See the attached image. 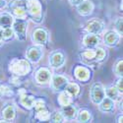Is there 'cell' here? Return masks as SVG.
<instances>
[{
    "label": "cell",
    "instance_id": "cell-1",
    "mask_svg": "<svg viewBox=\"0 0 123 123\" xmlns=\"http://www.w3.org/2000/svg\"><path fill=\"white\" fill-rule=\"evenodd\" d=\"M8 69L10 71V73L19 76V77H23L27 76L32 72V63L26 58H13L11 61L9 62Z\"/></svg>",
    "mask_w": 123,
    "mask_h": 123
},
{
    "label": "cell",
    "instance_id": "cell-2",
    "mask_svg": "<svg viewBox=\"0 0 123 123\" xmlns=\"http://www.w3.org/2000/svg\"><path fill=\"white\" fill-rule=\"evenodd\" d=\"M26 9L28 18H30L36 24L43 23V12L40 0H26Z\"/></svg>",
    "mask_w": 123,
    "mask_h": 123
},
{
    "label": "cell",
    "instance_id": "cell-3",
    "mask_svg": "<svg viewBox=\"0 0 123 123\" xmlns=\"http://www.w3.org/2000/svg\"><path fill=\"white\" fill-rule=\"evenodd\" d=\"M10 13L16 19L27 20L28 14L26 9V0H10L7 6Z\"/></svg>",
    "mask_w": 123,
    "mask_h": 123
},
{
    "label": "cell",
    "instance_id": "cell-4",
    "mask_svg": "<svg viewBox=\"0 0 123 123\" xmlns=\"http://www.w3.org/2000/svg\"><path fill=\"white\" fill-rule=\"evenodd\" d=\"M12 29L15 33V37L24 43L27 39V32H28V22L27 20L22 19H14V22L12 24Z\"/></svg>",
    "mask_w": 123,
    "mask_h": 123
},
{
    "label": "cell",
    "instance_id": "cell-5",
    "mask_svg": "<svg viewBox=\"0 0 123 123\" xmlns=\"http://www.w3.org/2000/svg\"><path fill=\"white\" fill-rule=\"evenodd\" d=\"M90 99L93 102L94 105H98L99 102L102 100L105 97V87L101 83H98V82H96L93 85L91 86L90 89Z\"/></svg>",
    "mask_w": 123,
    "mask_h": 123
},
{
    "label": "cell",
    "instance_id": "cell-6",
    "mask_svg": "<svg viewBox=\"0 0 123 123\" xmlns=\"http://www.w3.org/2000/svg\"><path fill=\"white\" fill-rule=\"evenodd\" d=\"M17 94L19 96V104L22 107H24L27 110H32L35 105L36 101V97L33 95H30L27 93V91L25 89H19Z\"/></svg>",
    "mask_w": 123,
    "mask_h": 123
},
{
    "label": "cell",
    "instance_id": "cell-7",
    "mask_svg": "<svg viewBox=\"0 0 123 123\" xmlns=\"http://www.w3.org/2000/svg\"><path fill=\"white\" fill-rule=\"evenodd\" d=\"M68 83L69 79L61 74H52V77L49 82L50 88L54 93H59L61 91H64Z\"/></svg>",
    "mask_w": 123,
    "mask_h": 123
},
{
    "label": "cell",
    "instance_id": "cell-8",
    "mask_svg": "<svg viewBox=\"0 0 123 123\" xmlns=\"http://www.w3.org/2000/svg\"><path fill=\"white\" fill-rule=\"evenodd\" d=\"M32 40L37 45L45 46L49 40V34L44 28H37L32 34Z\"/></svg>",
    "mask_w": 123,
    "mask_h": 123
},
{
    "label": "cell",
    "instance_id": "cell-9",
    "mask_svg": "<svg viewBox=\"0 0 123 123\" xmlns=\"http://www.w3.org/2000/svg\"><path fill=\"white\" fill-rule=\"evenodd\" d=\"M26 57L32 64H37L43 57V47L40 45L30 46L26 51Z\"/></svg>",
    "mask_w": 123,
    "mask_h": 123
},
{
    "label": "cell",
    "instance_id": "cell-10",
    "mask_svg": "<svg viewBox=\"0 0 123 123\" xmlns=\"http://www.w3.org/2000/svg\"><path fill=\"white\" fill-rule=\"evenodd\" d=\"M66 57L63 51L61 50H55L49 55L48 58V64L50 68L52 69H60L65 65Z\"/></svg>",
    "mask_w": 123,
    "mask_h": 123
},
{
    "label": "cell",
    "instance_id": "cell-11",
    "mask_svg": "<svg viewBox=\"0 0 123 123\" xmlns=\"http://www.w3.org/2000/svg\"><path fill=\"white\" fill-rule=\"evenodd\" d=\"M52 72L49 68L46 67H40L35 72V81L37 85L45 86L49 84V82L52 77Z\"/></svg>",
    "mask_w": 123,
    "mask_h": 123
},
{
    "label": "cell",
    "instance_id": "cell-12",
    "mask_svg": "<svg viewBox=\"0 0 123 123\" xmlns=\"http://www.w3.org/2000/svg\"><path fill=\"white\" fill-rule=\"evenodd\" d=\"M105 28V25L102 20L94 18L90 20L89 22H87L85 26V31H86V33L94 34V35H100L104 32Z\"/></svg>",
    "mask_w": 123,
    "mask_h": 123
},
{
    "label": "cell",
    "instance_id": "cell-13",
    "mask_svg": "<svg viewBox=\"0 0 123 123\" xmlns=\"http://www.w3.org/2000/svg\"><path fill=\"white\" fill-rule=\"evenodd\" d=\"M74 77L77 81L87 83L92 78V71L89 67L83 65H77L74 68Z\"/></svg>",
    "mask_w": 123,
    "mask_h": 123
},
{
    "label": "cell",
    "instance_id": "cell-14",
    "mask_svg": "<svg viewBox=\"0 0 123 123\" xmlns=\"http://www.w3.org/2000/svg\"><path fill=\"white\" fill-rule=\"evenodd\" d=\"M80 60L86 65H93L97 63L96 60V47L95 48H86L79 53Z\"/></svg>",
    "mask_w": 123,
    "mask_h": 123
},
{
    "label": "cell",
    "instance_id": "cell-15",
    "mask_svg": "<svg viewBox=\"0 0 123 123\" xmlns=\"http://www.w3.org/2000/svg\"><path fill=\"white\" fill-rule=\"evenodd\" d=\"M122 37L115 31H108L104 36V43L108 47H115L119 44Z\"/></svg>",
    "mask_w": 123,
    "mask_h": 123
},
{
    "label": "cell",
    "instance_id": "cell-16",
    "mask_svg": "<svg viewBox=\"0 0 123 123\" xmlns=\"http://www.w3.org/2000/svg\"><path fill=\"white\" fill-rule=\"evenodd\" d=\"M77 12L80 16L83 17H87L93 14L94 10H95V5L93 3V1L91 0H84L82 3H80L79 5L76 6Z\"/></svg>",
    "mask_w": 123,
    "mask_h": 123
},
{
    "label": "cell",
    "instance_id": "cell-17",
    "mask_svg": "<svg viewBox=\"0 0 123 123\" xmlns=\"http://www.w3.org/2000/svg\"><path fill=\"white\" fill-rule=\"evenodd\" d=\"M98 105V110L101 113L108 114V113H113L115 110V101L110 99L107 97H105L102 100Z\"/></svg>",
    "mask_w": 123,
    "mask_h": 123
},
{
    "label": "cell",
    "instance_id": "cell-18",
    "mask_svg": "<svg viewBox=\"0 0 123 123\" xmlns=\"http://www.w3.org/2000/svg\"><path fill=\"white\" fill-rule=\"evenodd\" d=\"M82 43H83V46L85 48H95L99 44L100 37H98V35L86 33L82 39Z\"/></svg>",
    "mask_w": 123,
    "mask_h": 123
},
{
    "label": "cell",
    "instance_id": "cell-19",
    "mask_svg": "<svg viewBox=\"0 0 123 123\" xmlns=\"http://www.w3.org/2000/svg\"><path fill=\"white\" fill-rule=\"evenodd\" d=\"M16 114H17L16 107L12 104L6 105L2 108V110H1V117L6 122H12V121H14L15 118H16Z\"/></svg>",
    "mask_w": 123,
    "mask_h": 123
},
{
    "label": "cell",
    "instance_id": "cell-20",
    "mask_svg": "<svg viewBox=\"0 0 123 123\" xmlns=\"http://www.w3.org/2000/svg\"><path fill=\"white\" fill-rule=\"evenodd\" d=\"M61 113H62L63 117L65 120H75L77 113H78V108L73 105V104H70L68 105L65 106H61Z\"/></svg>",
    "mask_w": 123,
    "mask_h": 123
},
{
    "label": "cell",
    "instance_id": "cell-21",
    "mask_svg": "<svg viewBox=\"0 0 123 123\" xmlns=\"http://www.w3.org/2000/svg\"><path fill=\"white\" fill-rule=\"evenodd\" d=\"M105 97L109 98L110 99L116 101H120L122 99V94L117 90V88L113 85L108 86L106 89H105Z\"/></svg>",
    "mask_w": 123,
    "mask_h": 123
},
{
    "label": "cell",
    "instance_id": "cell-22",
    "mask_svg": "<svg viewBox=\"0 0 123 123\" xmlns=\"http://www.w3.org/2000/svg\"><path fill=\"white\" fill-rule=\"evenodd\" d=\"M14 17L11 13L9 12H2L0 13V28L5 29L12 27V24L14 22Z\"/></svg>",
    "mask_w": 123,
    "mask_h": 123
},
{
    "label": "cell",
    "instance_id": "cell-23",
    "mask_svg": "<svg viewBox=\"0 0 123 123\" xmlns=\"http://www.w3.org/2000/svg\"><path fill=\"white\" fill-rule=\"evenodd\" d=\"M76 119L78 120V122H81V123L91 122L92 120H93V114H92V111L87 109V108H82V109L78 110Z\"/></svg>",
    "mask_w": 123,
    "mask_h": 123
},
{
    "label": "cell",
    "instance_id": "cell-24",
    "mask_svg": "<svg viewBox=\"0 0 123 123\" xmlns=\"http://www.w3.org/2000/svg\"><path fill=\"white\" fill-rule=\"evenodd\" d=\"M57 94H58L57 101H58L60 106H65V105H68L70 104H73V98L71 97L68 92H66L65 90L59 92Z\"/></svg>",
    "mask_w": 123,
    "mask_h": 123
},
{
    "label": "cell",
    "instance_id": "cell-25",
    "mask_svg": "<svg viewBox=\"0 0 123 123\" xmlns=\"http://www.w3.org/2000/svg\"><path fill=\"white\" fill-rule=\"evenodd\" d=\"M65 91L68 92L69 95L73 98V99L77 98L81 94V88L79 84L75 83V82H69L65 88Z\"/></svg>",
    "mask_w": 123,
    "mask_h": 123
},
{
    "label": "cell",
    "instance_id": "cell-26",
    "mask_svg": "<svg viewBox=\"0 0 123 123\" xmlns=\"http://www.w3.org/2000/svg\"><path fill=\"white\" fill-rule=\"evenodd\" d=\"M2 37H3L4 43H8L10 40L14 39L15 38V33H14L12 27L2 29Z\"/></svg>",
    "mask_w": 123,
    "mask_h": 123
},
{
    "label": "cell",
    "instance_id": "cell-27",
    "mask_svg": "<svg viewBox=\"0 0 123 123\" xmlns=\"http://www.w3.org/2000/svg\"><path fill=\"white\" fill-rule=\"evenodd\" d=\"M36 112V118L39 121H48L49 117H50V111L48 110V108H44L38 111H35Z\"/></svg>",
    "mask_w": 123,
    "mask_h": 123
},
{
    "label": "cell",
    "instance_id": "cell-28",
    "mask_svg": "<svg viewBox=\"0 0 123 123\" xmlns=\"http://www.w3.org/2000/svg\"><path fill=\"white\" fill-rule=\"evenodd\" d=\"M50 122H52V123H62L65 121L62 113H61V111L59 110H55L53 111L52 113H50V117H49V120Z\"/></svg>",
    "mask_w": 123,
    "mask_h": 123
},
{
    "label": "cell",
    "instance_id": "cell-29",
    "mask_svg": "<svg viewBox=\"0 0 123 123\" xmlns=\"http://www.w3.org/2000/svg\"><path fill=\"white\" fill-rule=\"evenodd\" d=\"M106 58V51L102 47H96V60L97 63H100L102 61H105Z\"/></svg>",
    "mask_w": 123,
    "mask_h": 123
},
{
    "label": "cell",
    "instance_id": "cell-30",
    "mask_svg": "<svg viewBox=\"0 0 123 123\" xmlns=\"http://www.w3.org/2000/svg\"><path fill=\"white\" fill-rule=\"evenodd\" d=\"M113 72L118 78L123 77V59L122 58L116 61V63L113 66Z\"/></svg>",
    "mask_w": 123,
    "mask_h": 123
},
{
    "label": "cell",
    "instance_id": "cell-31",
    "mask_svg": "<svg viewBox=\"0 0 123 123\" xmlns=\"http://www.w3.org/2000/svg\"><path fill=\"white\" fill-rule=\"evenodd\" d=\"M14 90L8 85H1V97L10 98L14 96Z\"/></svg>",
    "mask_w": 123,
    "mask_h": 123
},
{
    "label": "cell",
    "instance_id": "cell-32",
    "mask_svg": "<svg viewBox=\"0 0 123 123\" xmlns=\"http://www.w3.org/2000/svg\"><path fill=\"white\" fill-rule=\"evenodd\" d=\"M114 31L118 33L121 37L123 35V18L122 17H117L114 21Z\"/></svg>",
    "mask_w": 123,
    "mask_h": 123
},
{
    "label": "cell",
    "instance_id": "cell-33",
    "mask_svg": "<svg viewBox=\"0 0 123 123\" xmlns=\"http://www.w3.org/2000/svg\"><path fill=\"white\" fill-rule=\"evenodd\" d=\"M9 83L11 84L12 86H14V87H19L20 85L22 84V81H21V79H20V77H19V76L13 75L11 78H10Z\"/></svg>",
    "mask_w": 123,
    "mask_h": 123
},
{
    "label": "cell",
    "instance_id": "cell-34",
    "mask_svg": "<svg viewBox=\"0 0 123 123\" xmlns=\"http://www.w3.org/2000/svg\"><path fill=\"white\" fill-rule=\"evenodd\" d=\"M114 86L117 88V90L120 92L121 94H123V78L122 77H119L117 79V81H116V83H115Z\"/></svg>",
    "mask_w": 123,
    "mask_h": 123
},
{
    "label": "cell",
    "instance_id": "cell-35",
    "mask_svg": "<svg viewBox=\"0 0 123 123\" xmlns=\"http://www.w3.org/2000/svg\"><path fill=\"white\" fill-rule=\"evenodd\" d=\"M69 1V3L72 5V6H77V5H79L80 3H82L84 1V0H68Z\"/></svg>",
    "mask_w": 123,
    "mask_h": 123
},
{
    "label": "cell",
    "instance_id": "cell-36",
    "mask_svg": "<svg viewBox=\"0 0 123 123\" xmlns=\"http://www.w3.org/2000/svg\"><path fill=\"white\" fill-rule=\"evenodd\" d=\"M7 1L6 0H0V10L1 9H3V8H5L6 6H7Z\"/></svg>",
    "mask_w": 123,
    "mask_h": 123
},
{
    "label": "cell",
    "instance_id": "cell-37",
    "mask_svg": "<svg viewBox=\"0 0 123 123\" xmlns=\"http://www.w3.org/2000/svg\"><path fill=\"white\" fill-rule=\"evenodd\" d=\"M122 120H123V114H122V113H119V114L117 115V117H116V120H115V121H116L117 123H122V122H123Z\"/></svg>",
    "mask_w": 123,
    "mask_h": 123
},
{
    "label": "cell",
    "instance_id": "cell-38",
    "mask_svg": "<svg viewBox=\"0 0 123 123\" xmlns=\"http://www.w3.org/2000/svg\"><path fill=\"white\" fill-rule=\"evenodd\" d=\"M3 43H4V40H3V37H2V29L0 28V46H2Z\"/></svg>",
    "mask_w": 123,
    "mask_h": 123
},
{
    "label": "cell",
    "instance_id": "cell-39",
    "mask_svg": "<svg viewBox=\"0 0 123 123\" xmlns=\"http://www.w3.org/2000/svg\"><path fill=\"white\" fill-rule=\"evenodd\" d=\"M0 98H1V85H0Z\"/></svg>",
    "mask_w": 123,
    "mask_h": 123
}]
</instances>
